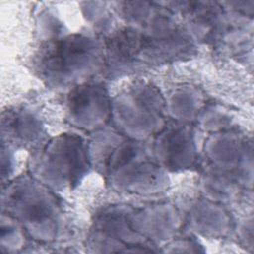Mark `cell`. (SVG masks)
<instances>
[{
  "label": "cell",
  "instance_id": "obj_1",
  "mask_svg": "<svg viewBox=\"0 0 254 254\" xmlns=\"http://www.w3.org/2000/svg\"><path fill=\"white\" fill-rule=\"evenodd\" d=\"M92 46L84 39H66L53 46L48 51L47 65L53 71H68L76 64L90 56Z\"/></svg>",
  "mask_w": 254,
  "mask_h": 254
}]
</instances>
